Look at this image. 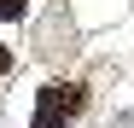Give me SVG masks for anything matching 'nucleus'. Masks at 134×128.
I'll return each mask as SVG.
<instances>
[{
  "instance_id": "3",
  "label": "nucleus",
  "mask_w": 134,
  "mask_h": 128,
  "mask_svg": "<svg viewBox=\"0 0 134 128\" xmlns=\"http://www.w3.org/2000/svg\"><path fill=\"white\" fill-rule=\"evenodd\" d=\"M24 6H29V0H0V18L12 24V18H24Z\"/></svg>"
},
{
  "instance_id": "1",
  "label": "nucleus",
  "mask_w": 134,
  "mask_h": 128,
  "mask_svg": "<svg viewBox=\"0 0 134 128\" xmlns=\"http://www.w3.org/2000/svg\"><path fill=\"white\" fill-rule=\"evenodd\" d=\"M64 99H58V88H41V105H35V122L29 128H64Z\"/></svg>"
},
{
  "instance_id": "4",
  "label": "nucleus",
  "mask_w": 134,
  "mask_h": 128,
  "mask_svg": "<svg viewBox=\"0 0 134 128\" xmlns=\"http://www.w3.org/2000/svg\"><path fill=\"white\" fill-rule=\"evenodd\" d=\"M6 70H12V53H6V47H0V76H6Z\"/></svg>"
},
{
  "instance_id": "2",
  "label": "nucleus",
  "mask_w": 134,
  "mask_h": 128,
  "mask_svg": "<svg viewBox=\"0 0 134 128\" xmlns=\"http://www.w3.org/2000/svg\"><path fill=\"white\" fill-rule=\"evenodd\" d=\"M58 99H64V111H70V117H76V111H82V105H87V93L76 88V82H70V88H58Z\"/></svg>"
}]
</instances>
